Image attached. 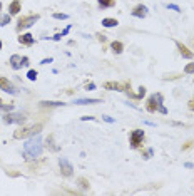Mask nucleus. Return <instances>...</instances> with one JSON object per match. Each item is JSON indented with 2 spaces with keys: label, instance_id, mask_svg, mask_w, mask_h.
Returning a JSON list of instances; mask_svg holds the SVG:
<instances>
[{
  "label": "nucleus",
  "instance_id": "nucleus-1",
  "mask_svg": "<svg viewBox=\"0 0 194 196\" xmlns=\"http://www.w3.org/2000/svg\"><path fill=\"white\" fill-rule=\"evenodd\" d=\"M42 154V138L38 134L32 136L30 139L25 143V159H37Z\"/></svg>",
  "mask_w": 194,
  "mask_h": 196
},
{
  "label": "nucleus",
  "instance_id": "nucleus-2",
  "mask_svg": "<svg viewBox=\"0 0 194 196\" xmlns=\"http://www.w3.org/2000/svg\"><path fill=\"white\" fill-rule=\"evenodd\" d=\"M42 131V124H32V126H25V127H20L13 133V138L15 139H27V138H32V136L38 134Z\"/></svg>",
  "mask_w": 194,
  "mask_h": 196
},
{
  "label": "nucleus",
  "instance_id": "nucleus-3",
  "mask_svg": "<svg viewBox=\"0 0 194 196\" xmlns=\"http://www.w3.org/2000/svg\"><path fill=\"white\" fill-rule=\"evenodd\" d=\"M164 101V96L159 94V92H156V94H152L151 97H147V102H146V107H147L149 112H156L159 109V106L162 104Z\"/></svg>",
  "mask_w": 194,
  "mask_h": 196
},
{
  "label": "nucleus",
  "instance_id": "nucleus-4",
  "mask_svg": "<svg viewBox=\"0 0 194 196\" xmlns=\"http://www.w3.org/2000/svg\"><path fill=\"white\" fill-rule=\"evenodd\" d=\"M38 19H40V15H37V13H33V15H27V17H20V19H18V22H17V30L22 32L23 29L32 27Z\"/></svg>",
  "mask_w": 194,
  "mask_h": 196
},
{
  "label": "nucleus",
  "instance_id": "nucleus-5",
  "mask_svg": "<svg viewBox=\"0 0 194 196\" xmlns=\"http://www.w3.org/2000/svg\"><path fill=\"white\" fill-rule=\"evenodd\" d=\"M144 131L142 129H134L132 133H130V148L135 149L139 148L140 144H142V139H144Z\"/></svg>",
  "mask_w": 194,
  "mask_h": 196
},
{
  "label": "nucleus",
  "instance_id": "nucleus-6",
  "mask_svg": "<svg viewBox=\"0 0 194 196\" xmlns=\"http://www.w3.org/2000/svg\"><path fill=\"white\" fill-rule=\"evenodd\" d=\"M0 91H5L7 94H17L15 86H13L12 82L8 81L7 77H3V76H0Z\"/></svg>",
  "mask_w": 194,
  "mask_h": 196
},
{
  "label": "nucleus",
  "instance_id": "nucleus-7",
  "mask_svg": "<svg viewBox=\"0 0 194 196\" xmlns=\"http://www.w3.org/2000/svg\"><path fill=\"white\" fill-rule=\"evenodd\" d=\"M60 173H62V176H67V178H70L72 174H74V168H72V164L67 161L65 158H60Z\"/></svg>",
  "mask_w": 194,
  "mask_h": 196
},
{
  "label": "nucleus",
  "instance_id": "nucleus-8",
  "mask_svg": "<svg viewBox=\"0 0 194 196\" xmlns=\"http://www.w3.org/2000/svg\"><path fill=\"white\" fill-rule=\"evenodd\" d=\"M104 89L107 91H129V82H104Z\"/></svg>",
  "mask_w": 194,
  "mask_h": 196
},
{
  "label": "nucleus",
  "instance_id": "nucleus-9",
  "mask_svg": "<svg viewBox=\"0 0 194 196\" xmlns=\"http://www.w3.org/2000/svg\"><path fill=\"white\" fill-rule=\"evenodd\" d=\"M132 17H139V19H144L146 15H147V7L142 5V3H139V5H135L132 8Z\"/></svg>",
  "mask_w": 194,
  "mask_h": 196
},
{
  "label": "nucleus",
  "instance_id": "nucleus-10",
  "mask_svg": "<svg viewBox=\"0 0 194 196\" xmlns=\"http://www.w3.org/2000/svg\"><path fill=\"white\" fill-rule=\"evenodd\" d=\"M25 114L23 112H18V114H7L5 116V122H23L25 121Z\"/></svg>",
  "mask_w": 194,
  "mask_h": 196
},
{
  "label": "nucleus",
  "instance_id": "nucleus-11",
  "mask_svg": "<svg viewBox=\"0 0 194 196\" xmlns=\"http://www.w3.org/2000/svg\"><path fill=\"white\" fill-rule=\"evenodd\" d=\"M176 45H177L179 50H181V56H182V57H186V59H192V57H194V54L189 50V47H186L182 42H176Z\"/></svg>",
  "mask_w": 194,
  "mask_h": 196
},
{
  "label": "nucleus",
  "instance_id": "nucleus-12",
  "mask_svg": "<svg viewBox=\"0 0 194 196\" xmlns=\"http://www.w3.org/2000/svg\"><path fill=\"white\" fill-rule=\"evenodd\" d=\"M18 42L22 44V45H32L33 44V37H32V34H20L18 35Z\"/></svg>",
  "mask_w": 194,
  "mask_h": 196
},
{
  "label": "nucleus",
  "instance_id": "nucleus-13",
  "mask_svg": "<svg viewBox=\"0 0 194 196\" xmlns=\"http://www.w3.org/2000/svg\"><path fill=\"white\" fill-rule=\"evenodd\" d=\"M20 7H22L20 0H13V2H10V5H8V13L10 15H17L20 12Z\"/></svg>",
  "mask_w": 194,
  "mask_h": 196
},
{
  "label": "nucleus",
  "instance_id": "nucleus-14",
  "mask_svg": "<svg viewBox=\"0 0 194 196\" xmlns=\"http://www.w3.org/2000/svg\"><path fill=\"white\" fill-rule=\"evenodd\" d=\"M102 99H75L74 104H79V106H89V104H100Z\"/></svg>",
  "mask_w": 194,
  "mask_h": 196
},
{
  "label": "nucleus",
  "instance_id": "nucleus-15",
  "mask_svg": "<svg viewBox=\"0 0 194 196\" xmlns=\"http://www.w3.org/2000/svg\"><path fill=\"white\" fill-rule=\"evenodd\" d=\"M110 49H112V52H114V54H120V52L124 50V45H122V42L114 40L112 44H110Z\"/></svg>",
  "mask_w": 194,
  "mask_h": 196
},
{
  "label": "nucleus",
  "instance_id": "nucleus-16",
  "mask_svg": "<svg viewBox=\"0 0 194 196\" xmlns=\"http://www.w3.org/2000/svg\"><path fill=\"white\" fill-rule=\"evenodd\" d=\"M40 106H43V107H48V106L60 107V106H65V104H64V102H60V101H42V102H40Z\"/></svg>",
  "mask_w": 194,
  "mask_h": 196
},
{
  "label": "nucleus",
  "instance_id": "nucleus-17",
  "mask_svg": "<svg viewBox=\"0 0 194 196\" xmlns=\"http://www.w3.org/2000/svg\"><path fill=\"white\" fill-rule=\"evenodd\" d=\"M97 2H99L100 8H109V7H114L115 0H97Z\"/></svg>",
  "mask_w": 194,
  "mask_h": 196
},
{
  "label": "nucleus",
  "instance_id": "nucleus-18",
  "mask_svg": "<svg viewBox=\"0 0 194 196\" xmlns=\"http://www.w3.org/2000/svg\"><path fill=\"white\" fill-rule=\"evenodd\" d=\"M20 59H22V57H18V56H12V59H10V64H12V67H13L15 71L20 69Z\"/></svg>",
  "mask_w": 194,
  "mask_h": 196
},
{
  "label": "nucleus",
  "instance_id": "nucleus-19",
  "mask_svg": "<svg viewBox=\"0 0 194 196\" xmlns=\"http://www.w3.org/2000/svg\"><path fill=\"white\" fill-rule=\"evenodd\" d=\"M117 19H104V20H102V25L104 27H115V25H117Z\"/></svg>",
  "mask_w": 194,
  "mask_h": 196
},
{
  "label": "nucleus",
  "instance_id": "nucleus-20",
  "mask_svg": "<svg viewBox=\"0 0 194 196\" xmlns=\"http://www.w3.org/2000/svg\"><path fill=\"white\" fill-rule=\"evenodd\" d=\"M77 184H79V186H82L84 189H89V181H87V179H84V178H79V179H77Z\"/></svg>",
  "mask_w": 194,
  "mask_h": 196
},
{
  "label": "nucleus",
  "instance_id": "nucleus-21",
  "mask_svg": "<svg viewBox=\"0 0 194 196\" xmlns=\"http://www.w3.org/2000/svg\"><path fill=\"white\" fill-rule=\"evenodd\" d=\"M54 19H57V20H67V19H69V15H67V13H54Z\"/></svg>",
  "mask_w": 194,
  "mask_h": 196
},
{
  "label": "nucleus",
  "instance_id": "nucleus-22",
  "mask_svg": "<svg viewBox=\"0 0 194 196\" xmlns=\"http://www.w3.org/2000/svg\"><path fill=\"white\" fill-rule=\"evenodd\" d=\"M184 72H186V74H194V62L187 64V66L184 67Z\"/></svg>",
  "mask_w": 194,
  "mask_h": 196
},
{
  "label": "nucleus",
  "instance_id": "nucleus-23",
  "mask_svg": "<svg viewBox=\"0 0 194 196\" xmlns=\"http://www.w3.org/2000/svg\"><path fill=\"white\" fill-rule=\"evenodd\" d=\"M52 139H54V134H50V136L47 138V148H48V149H55V146L52 144Z\"/></svg>",
  "mask_w": 194,
  "mask_h": 196
},
{
  "label": "nucleus",
  "instance_id": "nucleus-24",
  "mask_svg": "<svg viewBox=\"0 0 194 196\" xmlns=\"http://www.w3.org/2000/svg\"><path fill=\"white\" fill-rule=\"evenodd\" d=\"M27 77H28L30 81H35V79H37V71H28V72H27Z\"/></svg>",
  "mask_w": 194,
  "mask_h": 196
},
{
  "label": "nucleus",
  "instance_id": "nucleus-25",
  "mask_svg": "<svg viewBox=\"0 0 194 196\" xmlns=\"http://www.w3.org/2000/svg\"><path fill=\"white\" fill-rule=\"evenodd\" d=\"M144 94H146V87H144V86H140V87H139V94L135 96V99H142Z\"/></svg>",
  "mask_w": 194,
  "mask_h": 196
},
{
  "label": "nucleus",
  "instance_id": "nucleus-26",
  "mask_svg": "<svg viewBox=\"0 0 194 196\" xmlns=\"http://www.w3.org/2000/svg\"><path fill=\"white\" fill-rule=\"evenodd\" d=\"M8 22H10V13H8V15H3V17H2V20H0V25H7Z\"/></svg>",
  "mask_w": 194,
  "mask_h": 196
},
{
  "label": "nucleus",
  "instance_id": "nucleus-27",
  "mask_svg": "<svg viewBox=\"0 0 194 196\" xmlns=\"http://www.w3.org/2000/svg\"><path fill=\"white\" fill-rule=\"evenodd\" d=\"M167 8H172V10H176V12H181V8H179L177 5H174V3H169Z\"/></svg>",
  "mask_w": 194,
  "mask_h": 196
},
{
  "label": "nucleus",
  "instance_id": "nucleus-28",
  "mask_svg": "<svg viewBox=\"0 0 194 196\" xmlns=\"http://www.w3.org/2000/svg\"><path fill=\"white\" fill-rule=\"evenodd\" d=\"M85 89H87V91H92V89H95V84H94V82H89V84L85 86Z\"/></svg>",
  "mask_w": 194,
  "mask_h": 196
},
{
  "label": "nucleus",
  "instance_id": "nucleus-29",
  "mask_svg": "<svg viewBox=\"0 0 194 196\" xmlns=\"http://www.w3.org/2000/svg\"><path fill=\"white\" fill-rule=\"evenodd\" d=\"M191 146H192V141H187V143L182 146V149H189V148H191Z\"/></svg>",
  "mask_w": 194,
  "mask_h": 196
},
{
  "label": "nucleus",
  "instance_id": "nucleus-30",
  "mask_svg": "<svg viewBox=\"0 0 194 196\" xmlns=\"http://www.w3.org/2000/svg\"><path fill=\"white\" fill-rule=\"evenodd\" d=\"M157 111H161V112H162V114H167V109H166V107H164L162 104H161V106H159V109H157Z\"/></svg>",
  "mask_w": 194,
  "mask_h": 196
},
{
  "label": "nucleus",
  "instance_id": "nucleus-31",
  "mask_svg": "<svg viewBox=\"0 0 194 196\" xmlns=\"http://www.w3.org/2000/svg\"><path fill=\"white\" fill-rule=\"evenodd\" d=\"M52 61H54V59H52V57H48V59H43V61H42L40 64H50Z\"/></svg>",
  "mask_w": 194,
  "mask_h": 196
},
{
  "label": "nucleus",
  "instance_id": "nucleus-32",
  "mask_svg": "<svg viewBox=\"0 0 194 196\" xmlns=\"http://www.w3.org/2000/svg\"><path fill=\"white\" fill-rule=\"evenodd\" d=\"M80 119H82V121H92L94 117H92V116H84V117H80Z\"/></svg>",
  "mask_w": 194,
  "mask_h": 196
},
{
  "label": "nucleus",
  "instance_id": "nucleus-33",
  "mask_svg": "<svg viewBox=\"0 0 194 196\" xmlns=\"http://www.w3.org/2000/svg\"><path fill=\"white\" fill-rule=\"evenodd\" d=\"M60 37H62V34H57V35H54V37H48V39H54V40H60Z\"/></svg>",
  "mask_w": 194,
  "mask_h": 196
},
{
  "label": "nucleus",
  "instance_id": "nucleus-34",
  "mask_svg": "<svg viewBox=\"0 0 194 196\" xmlns=\"http://www.w3.org/2000/svg\"><path fill=\"white\" fill-rule=\"evenodd\" d=\"M104 121L105 122H114V119H112V117H109V116H104Z\"/></svg>",
  "mask_w": 194,
  "mask_h": 196
},
{
  "label": "nucleus",
  "instance_id": "nucleus-35",
  "mask_svg": "<svg viewBox=\"0 0 194 196\" xmlns=\"http://www.w3.org/2000/svg\"><path fill=\"white\" fill-rule=\"evenodd\" d=\"M189 107H191V109L194 111V97H192V99H191V101H189Z\"/></svg>",
  "mask_w": 194,
  "mask_h": 196
},
{
  "label": "nucleus",
  "instance_id": "nucleus-36",
  "mask_svg": "<svg viewBox=\"0 0 194 196\" xmlns=\"http://www.w3.org/2000/svg\"><path fill=\"white\" fill-rule=\"evenodd\" d=\"M0 10H2V2H0Z\"/></svg>",
  "mask_w": 194,
  "mask_h": 196
},
{
  "label": "nucleus",
  "instance_id": "nucleus-37",
  "mask_svg": "<svg viewBox=\"0 0 194 196\" xmlns=\"http://www.w3.org/2000/svg\"><path fill=\"white\" fill-rule=\"evenodd\" d=\"M0 49H2V40H0Z\"/></svg>",
  "mask_w": 194,
  "mask_h": 196
},
{
  "label": "nucleus",
  "instance_id": "nucleus-38",
  "mask_svg": "<svg viewBox=\"0 0 194 196\" xmlns=\"http://www.w3.org/2000/svg\"><path fill=\"white\" fill-rule=\"evenodd\" d=\"M0 104H2V99H0Z\"/></svg>",
  "mask_w": 194,
  "mask_h": 196
}]
</instances>
